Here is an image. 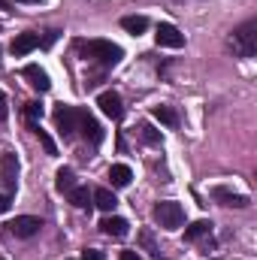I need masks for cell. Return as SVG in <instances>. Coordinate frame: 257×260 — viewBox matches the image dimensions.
I'll use <instances>...</instances> for the list:
<instances>
[{
    "label": "cell",
    "mask_w": 257,
    "mask_h": 260,
    "mask_svg": "<svg viewBox=\"0 0 257 260\" xmlns=\"http://www.w3.org/2000/svg\"><path fill=\"white\" fill-rule=\"evenodd\" d=\"M55 188H58L61 194H67L70 188H76V176H73L70 167H61V170L55 173Z\"/></svg>",
    "instance_id": "cell-18"
},
{
    "label": "cell",
    "mask_w": 257,
    "mask_h": 260,
    "mask_svg": "<svg viewBox=\"0 0 257 260\" xmlns=\"http://www.w3.org/2000/svg\"><path fill=\"white\" fill-rule=\"evenodd\" d=\"M67 197H70V203H73L76 209H88V206H94V203H91V191H88V188H82V185L70 188Z\"/></svg>",
    "instance_id": "cell-17"
},
{
    "label": "cell",
    "mask_w": 257,
    "mask_h": 260,
    "mask_svg": "<svg viewBox=\"0 0 257 260\" xmlns=\"http://www.w3.org/2000/svg\"><path fill=\"white\" fill-rule=\"evenodd\" d=\"M206 233H212V221H194L191 227L185 230V242H194V239H200Z\"/></svg>",
    "instance_id": "cell-20"
},
{
    "label": "cell",
    "mask_w": 257,
    "mask_h": 260,
    "mask_svg": "<svg viewBox=\"0 0 257 260\" xmlns=\"http://www.w3.org/2000/svg\"><path fill=\"white\" fill-rule=\"evenodd\" d=\"M15 3H40V0H15Z\"/></svg>",
    "instance_id": "cell-30"
},
{
    "label": "cell",
    "mask_w": 257,
    "mask_h": 260,
    "mask_svg": "<svg viewBox=\"0 0 257 260\" xmlns=\"http://www.w3.org/2000/svg\"><path fill=\"white\" fill-rule=\"evenodd\" d=\"M0 9H6V0H0Z\"/></svg>",
    "instance_id": "cell-31"
},
{
    "label": "cell",
    "mask_w": 257,
    "mask_h": 260,
    "mask_svg": "<svg viewBox=\"0 0 257 260\" xmlns=\"http://www.w3.org/2000/svg\"><path fill=\"white\" fill-rule=\"evenodd\" d=\"M139 136H142V139H145L148 145H160V142H164V136H160V130H154L151 124H145V121L139 124Z\"/></svg>",
    "instance_id": "cell-21"
},
{
    "label": "cell",
    "mask_w": 257,
    "mask_h": 260,
    "mask_svg": "<svg viewBox=\"0 0 257 260\" xmlns=\"http://www.w3.org/2000/svg\"><path fill=\"white\" fill-rule=\"evenodd\" d=\"M6 227H9V233H15L18 239H30V236H37V233L43 230V218H37V215H18V218H12Z\"/></svg>",
    "instance_id": "cell-4"
},
{
    "label": "cell",
    "mask_w": 257,
    "mask_h": 260,
    "mask_svg": "<svg viewBox=\"0 0 257 260\" xmlns=\"http://www.w3.org/2000/svg\"><path fill=\"white\" fill-rule=\"evenodd\" d=\"M9 206H12L9 194H0V215H3V212H9Z\"/></svg>",
    "instance_id": "cell-26"
},
{
    "label": "cell",
    "mask_w": 257,
    "mask_h": 260,
    "mask_svg": "<svg viewBox=\"0 0 257 260\" xmlns=\"http://www.w3.org/2000/svg\"><path fill=\"white\" fill-rule=\"evenodd\" d=\"M82 260H103V254H100V251H94V248H88V251L82 254Z\"/></svg>",
    "instance_id": "cell-28"
},
{
    "label": "cell",
    "mask_w": 257,
    "mask_h": 260,
    "mask_svg": "<svg viewBox=\"0 0 257 260\" xmlns=\"http://www.w3.org/2000/svg\"><path fill=\"white\" fill-rule=\"evenodd\" d=\"M30 127H34V133L40 136V142H43V148H46V154H58V145H55V139H52V136H49L46 130L40 127V124H30Z\"/></svg>",
    "instance_id": "cell-22"
},
{
    "label": "cell",
    "mask_w": 257,
    "mask_h": 260,
    "mask_svg": "<svg viewBox=\"0 0 257 260\" xmlns=\"http://www.w3.org/2000/svg\"><path fill=\"white\" fill-rule=\"evenodd\" d=\"M79 52H82V58L100 61L103 67H115L124 58L121 46H115V43H109V40H88V43L82 40V43H79Z\"/></svg>",
    "instance_id": "cell-1"
},
{
    "label": "cell",
    "mask_w": 257,
    "mask_h": 260,
    "mask_svg": "<svg viewBox=\"0 0 257 260\" xmlns=\"http://www.w3.org/2000/svg\"><path fill=\"white\" fill-rule=\"evenodd\" d=\"M130 179H133V173H130L127 164H115V167L109 170V182H112V188H127Z\"/></svg>",
    "instance_id": "cell-15"
},
{
    "label": "cell",
    "mask_w": 257,
    "mask_h": 260,
    "mask_svg": "<svg viewBox=\"0 0 257 260\" xmlns=\"http://www.w3.org/2000/svg\"><path fill=\"white\" fill-rule=\"evenodd\" d=\"M230 49H233L239 58H254L257 55V21H245L242 27L233 30Z\"/></svg>",
    "instance_id": "cell-2"
},
{
    "label": "cell",
    "mask_w": 257,
    "mask_h": 260,
    "mask_svg": "<svg viewBox=\"0 0 257 260\" xmlns=\"http://www.w3.org/2000/svg\"><path fill=\"white\" fill-rule=\"evenodd\" d=\"M37 46H40V37H37V34H18V37L9 43V52H12L15 58H21V55L34 52Z\"/></svg>",
    "instance_id": "cell-11"
},
{
    "label": "cell",
    "mask_w": 257,
    "mask_h": 260,
    "mask_svg": "<svg viewBox=\"0 0 257 260\" xmlns=\"http://www.w3.org/2000/svg\"><path fill=\"white\" fill-rule=\"evenodd\" d=\"M97 106H100V112H103V115H109L112 121H118V118L124 115V106H121V97H118L115 91H103V94L97 97Z\"/></svg>",
    "instance_id": "cell-9"
},
{
    "label": "cell",
    "mask_w": 257,
    "mask_h": 260,
    "mask_svg": "<svg viewBox=\"0 0 257 260\" xmlns=\"http://www.w3.org/2000/svg\"><path fill=\"white\" fill-rule=\"evenodd\" d=\"M139 242H142V245H145V248H148L151 254H157V248H154V236H151V230H142V233H139Z\"/></svg>",
    "instance_id": "cell-24"
},
{
    "label": "cell",
    "mask_w": 257,
    "mask_h": 260,
    "mask_svg": "<svg viewBox=\"0 0 257 260\" xmlns=\"http://www.w3.org/2000/svg\"><path fill=\"white\" fill-rule=\"evenodd\" d=\"M100 230H103L106 236H112V239H124L130 233V224L124 218H118V215H109V218L100 221Z\"/></svg>",
    "instance_id": "cell-10"
},
{
    "label": "cell",
    "mask_w": 257,
    "mask_h": 260,
    "mask_svg": "<svg viewBox=\"0 0 257 260\" xmlns=\"http://www.w3.org/2000/svg\"><path fill=\"white\" fill-rule=\"evenodd\" d=\"M0 260H6V257H0Z\"/></svg>",
    "instance_id": "cell-32"
},
{
    "label": "cell",
    "mask_w": 257,
    "mask_h": 260,
    "mask_svg": "<svg viewBox=\"0 0 257 260\" xmlns=\"http://www.w3.org/2000/svg\"><path fill=\"white\" fill-rule=\"evenodd\" d=\"M121 260H142V254H136V251H121Z\"/></svg>",
    "instance_id": "cell-29"
},
{
    "label": "cell",
    "mask_w": 257,
    "mask_h": 260,
    "mask_svg": "<svg viewBox=\"0 0 257 260\" xmlns=\"http://www.w3.org/2000/svg\"><path fill=\"white\" fill-rule=\"evenodd\" d=\"M91 203H94L97 209H103V212H112V209L118 206V197L112 194L109 188H97V191H91Z\"/></svg>",
    "instance_id": "cell-13"
},
{
    "label": "cell",
    "mask_w": 257,
    "mask_h": 260,
    "mask_svg": "<svg viewBox=\"0 0 257 260\" xmlns=\"http://www.w3.org/2000/svg\"><path fill=\"white\" fill-rule=\"evenodd\" d=\"M21 76H24V79H27V85H30L34 91H40V94H46V91L52 88L49 73H46L43 67H37V64H27L24 70H21Z\"/></svg>",
    "instance_id": "cell-8"
},
{
    "label": "cell",
    "mask_w": 257,
    "mask_h": 260,
    "mask_svg": "<svg viewBox=\"0 0 257 260\" xmlns=\"http://www.w3.org/2000/svg\"><path fill=\"white\" fill-rule=\"evenodd\" d=\"M76 130H82V136H85L91 145H100V142H103V136H106L103 127H100V121H97V118H91L85 109H79V127H76Z\"/></svg>",
    "instance_id": "cell-7"
},
{
    "label": "cell",
    "mask_w": 257,
    "mask_h": 260,
    "mask_svg": "<svg viewBox=\"0 0 257 260\" xmlns=\"http://www.w3.org/2000/svg\"><path fill=\"white\" fill-rule=\"evenodd\" d=\"M121 27H124L127 34H133V37H139V34L148 30V18H145V15H124V18H121Z\"/></svg>",
    "instance_id": "cell-16"
},
{
    "label": "cell",
    "mask_w": 257,
    "mask_h": 260,
    "mask_svg": "<svg viewBox=\"0 0 257 260\" xmlns=\"http://www.w3.org/2000/svg\"><path fill=\"white\" fill-rule=\"evenodd\" d=\"M6 115H9V109H6V94L0 91V121H6Z\"/></svg>",
    "instance_id": "cell-25"
},
{
    "label": "cell",
    "mask_w": 257,
    "mask_h": 260,
    "mask_svg": "<svg viewBox=\"0 0 257 260\" xmlns=\"http://www.w3.org/2000/svg\"><path fill=\"white\" fill-rule=\"evenodd\" d=\"M55 124L61 130V136H73L76 127H79V109L76 106H67V103L55 106Z\"/></svg>",
    "instance_id": "cell-5"
},
{
    "label": "cell",
    "mask_w": 257,
    "mask_h": 260,
    "mask_svg": "<svg viewBox=\"0 0 257 260\" xmlns=\"http://www.w3.org/2000/svg\"><path fill=\"white\" fill-rule=\"evenodd\" d=\"M15 173H18V160L6 151V154L0 157V182H3L6 188H15Z\"/></svg>",
    "instance_id": "cell-12"
},
{
    "label": "cell",
    "mask_w": 257,
    "mask_h": 260,
    "mask_svg": "<svg viewBox=\"0 0 257 260\" xmlns=\"http://www.w3.org/2000/svg\"><path fill=\"white\" fill-rule=\"evenodd\" d=\"M212 197H215V200H221V206H233V209H245V206H248V197L230 194V191H224V188H215Z\"/></svg>",
    "instance_id": "cell-14"
},
{
    "label": "cell",
    "mask_w": 257,
    "mask_h": 260,
    "mask_svg": "<svg viewBox=\"0 0 257 260\" xmlns=\"http://www.w3.org/2000/svg\"><path fill=\"white\" fill-rule=\"evenodd\" d=\"M151 218L164 227V230H179L185 224V209L176 203V200H164L151 209Z\"/></svg>",
    "instance_id": "cell-3"
},
{
    "label": "cell",
    "mask_w": 257,
    "mask_h": 260,
    "mask_svg": "<svg viewBox=\"0 0 257 260\" xmlns=\"http://www.w3.org/2000/svg\"><path fill=\"white\" fill-rule=\"evenodd\" d=\"M151 115H154L160 124H167V127H176V124H179V115H176L170 106H154V109H151Z\"/></svg>",
    "instance_id": "cell-19"
},
{
    "label": "cell",
    "mask_w": 257,
    "mask_h": 260,
    "mask_svg": "<svg viewBox=\"0 0 257 260\" xmlns=\"http://www.w3.org/2000/svg\"><path fill=\"white\" fill-rule=\"evenodd\" d=\"M55 40H58V30H49V34H46V37H43V46H46V49H49V46H52V43H55Z\"/></svg>",
    "instance_id": "cell-27"
},
{
    "label": "cell",
    "mask_w": 257,
    "mask_h": 260,
    "mask_svg": "<svg viewBox=\"0 0 257 260\" xmlns=\"http://www.w3.org/2000/svg\"><path fill=\"white\" fill-rule=\"evenodd\" d=\"M154 40H157V46H164V49H182L185 46V34L176 27V24H157V34H154Z\"/></svg>",
    "instance_id": "cell-6"
},
{
    "label": "cell",
    "mask_w": 257,
    "mask_h": 260,
    "mask_svg": "<svg viewBox=\"0 0 257 260\" xmlns=\"http://www.w3.org/2000/svg\"><path fill=\"white\" fill-rule=\"evenodd\" d=\"M24 115H27L30 124H40V118H43V103H40V100L27 103V106H24Z\"/></svg>",
    "instance_id": "cell-23"
}]
</instances>
